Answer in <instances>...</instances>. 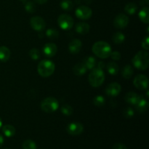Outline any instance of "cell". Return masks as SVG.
<instances>
[{
    "label": "cell",
    "mask_w": 149,
    "mask_h": 149,
    "mask_svg": "<svg viewBox=\"0 0 149 149\" xmlns=\"http://www.w3.org/2000/svg\"><path fill=\"white\" fill-rule=\"evenodd\" d=\"M58 51V47L54 43H47L44 46L43 53L47 58H52Z\"/></svg>",
    "instance_id": "4fadbf2b"
},
{
    "label": "cell",
    "mask_w": 149,
    "mask_h": 149,
    "mask_svg": "<svg viewBox=\"0 0 149 149\" xmlns=\"http://www.w3.org/2000/svg\"><path fill=\"white\" fill-rule=\"evenodd\" d=\"M112 149H128L127 147L124 144L120 143H115L113 146V148Z\"/></svg>",
    "instance_id": "8d00e7d4"
},
{
    "label": "cell",
    "mask_w": 149,
    "mask_h": 149,
    "mask_svg": "<svg viewBox=\"0 0 149 149\" xmlns=\"http://www.w3.org/2000/svg\"><path fill=\"white\" fill-rule=\"evenodd\" d=\"M122 87L119 84L116 82H113L109 84L106 89V93L110 97H115L118 95L121 92Z\"/></svg>",
    "instance_id": "7c38bea8"
},
{
    "label": "cell",
    "mask_w": 149,
    "mask_h": 149,
    "mask_svg": "<svg viewBox=\"0 0 149 149\" xmlns=\"http://www.w3.org/2000/svg\"><path fill=\"white\" fill-rule=\"evenodd\" d=\"M3 143H4V138H3L2 135L0 134V147H1Z\"/></svg>",
    "instance_id": "ab89813d"
},
{
    "label": "cell",
    "mask_w": 149,
    "mask_h": 149,
    "mask_svg": "<svg viewBox=\"0 0 149 149\" xmlns=\"http://www.w3.org/2000/svg\"><path fill=\"white\" fill-rule=\"evenodd\" d=\"M25 10H26V12L29 13H33L35 11H36V4H34V2L33 1H27V2L25 4Z\"/></svg>",
    "instance_id": "1f68e13d"
},
{
    "label": "cell",
    "mask_w": 149,
    "mask_h": 149,
    "mask_svg": "<svg viewBox=\"0 0 149 149\" xmlns=\"http://www.w3.org/2000/svg\"><path fill=\"white\" fill-rule=\"evenodd\" d=\"M107 71L111 75H116L119 73V68L114 62H109L107 65Z\"/></svg>",
    "instance_id": "cb8c5ba5"
},
{
    "label": "cell",
    "mask_w": 149,
    "mask_h": 149,
    "mask_svg": "<svg viewBox=\"0 0 149 149\" xmlns=\"http://www.w3.org/2000/svg\"><path fill=\"white\" fill-rule=\"evenodd\" d=\"M46 35L51 39H57L59 36V32L55 29H49L47 30Z\"/></svg>",
    "instance_id": "83f0119b"
},
{
    "label": "cell",
    "mask_w": 149,
    "mask_h": 149,
    "mask_svg": "<svg viewBox=\"0 0 149 149\" xmlns=\"http://www.w3.org/2000/svg\"><path fill=\"white\" fill-rule=\"evenodd\" d=\"M133 69H132V67L130 65H127L122 68V75L124 78L127 79H129L133 75Z\"/></svg>",
    "instance_id": "7402d4cb"
},
{
    "label": "cell",
    "mask_w": 149,
    "mask_h": 149,
    "mask_svg": "<svg viewBox=\"0 0 149 149\" xmlns=\"http://www.w3.org/2000/svg\"><path fill=\"white\" fill-rule=\"evenodd\" d=\"M10 50L7 47H0V61L1 62H6L10 59Z\"/></svg>",
    "instance_id": "d6986e66"
},
{
    "label": "cell",
    "mask_w": 149,
    "mask_h": 149,
    "mask_svg": "<svg viewBox=\"0 0 149 149\" xmlns=\"http://www.w3.org/2000/svg\"><path fill=\"white\" fill-rule=\"evenodd\" d=\"M82 43L81 41L78 39H74L70 42L68 45V49L70 52L72 54H77L81 50Z\"/></svg>",
    "instance_id": "5bb4252c"
},
{
    "label": "cell",
    "mask_w": 149,
    "mask_h": 149,
    "mask_svg": "<svg viewBox=\"0 0 149 149\" xmlns=\"http://www.w3.org/2000/svg\"><path fill=\"white\" fill-rule=\"evenodd\" d=\"M55 65L52 61L49 60H43L37 66V71L39 75L42 77H48L55 71Z\"/></svg>",
    "instance_id": "3957f363"
},
{
    "label": "cell",
    "mask_w": 149,
    "mask_h": 149,
    "mask_svg": "<svg viewBox=\"0 0 149 149\" xmlns=\"http://www.w3.org/2000/svg\"><path fill=\"white\" fill-rule=\"evenodd\" d=\"M92 50L97 57L106 59L110 56L111 52V47L107 42L100 41V42H95L93 45Z\"/></svg>",
    "instance_id": "6da1fadb"
},
{
    "label": "cell",
    "mask_w": 149,
    "mask_h": 149,
    "mask_svg": "<svg viewBox=\"0 0 149 149\" xmlns=\"http://www.w3.org/2000/svg\"><path fill=\"white\" fill-rule=\"evenodd\" d=\"M105 66H106V65H105V63L103 62H102V61H100V62L97 63V68H100V69L103 70V68H105Z\"/></svg>",
    "instance_id": "74e56055"
},
{
    "label": "cell",
    "mask_w": 149,
    "mask_h": 149,
    "mask_svg": "<svg viewBox=\"0 0 149 149\" xmlns=\"http://www.w3.org/2000/svg\"><path fill=\"white\" fill-rule=\"evenodd\" d=\"M61 111L63 114H64L65 116H71L73 113V108L68 104L63 105Z\"/></svg>",
    "instance_id": "4dcf8cb0"
},
{
    "label": "cell",
    "mask_w": 149,
    "mask_h": 149,
    "mask_svg": "<svg viewBox=\"0 0 149 149\" xmlns=\"http://www.w3.org/2000/svg\"><path fill=\"white\" fill-rule=\"evenodd\" d=\"M2 132L6 137L11 138L15 134V128L10 125H6L2 127Z\"/></svg>",
    "instance_id": "44dd1931"
},
{
    "label": "cell",
    "mask_w": 149,
    "mask_h": 149,
    "mask_svg": "<svg viewBox=\"0 0 149 149\" xmlns=\"http://www.w3.org/2000/svg\"><path fill=\"white\" fill-rule=\"evenodd\" d=\"M139 97L140 95H138L137 93H134V92H129L125 95V100L129 104L135 106L137 102L138 101V100H139Z\"/></svg>",
    "instance_id": "2e32d148"
},
{
    "label": "cell",
    "mask_w": 149,
    "mask_h": 149,
    "mask_svg": "<svg viewBox=\"0 0 149 149\" xmlns=\"http://www.w3.org/2000/svg\"><path fill=\"white\" fill-rule=\"evenodd\" d=\"M1 127H2V122H1V118H0V128H1Z\"/></svg>",
    "instance_id": "60d3db41"
},
{
    "label": "cell",
    "mask_w": 149,
    "mask_h": 149,
    "mask_svg": "<svg viewBox=\"0 0 149 149\" xmlns=\"http://www.w3.org/2000/svg\"><path fill=\"white\" fill-rule=\"evenodd\" d=\"M93 103L96 106H103L106 103V99L102 95H97L93 99Z\"/></svg>",
    "instance_id": "f546056e"
},
{
    "label": "cell",
    "mask_w": 149,
    "mask_h": 149,
    "mask_svg": "<svg viewBox=\"0 0 149 149\" xmlns=\"http://www.w3.org/2000/svg\"><path fill=\"white\" fill-rule=\"evenodd\" d=\"M89 82L93 87H98L101 85L105 80V74L102 69L93 68L88 77Z\"/></svg>",
    "instance_id": "277c9868"
},
{
    "label": "cell",
    "mask_w": 149,
    "mask_h": 149,
    "mask_svg": "<svg viewBox=\"0 0 149 149\" xmlns=\"http://www.w3.org/2000/svg\"><path fill=\"white\" fill-rule=\"evenodd\" d=\"M132 64L139 70H146L149 65V54L146 50L139 51L132 60Z\"/></svg>",
    "instance_id": "7a4b0ae2"
},
{
    "label": "cell",
    "mask_w": 149,
    "mask_h": 149,
    "mask_svg": "<svg viewBox=\"0 0 149 149\" xmlns=\"http://www.w3.org/2000/svg\"><path fill=\"white\" fill-rule=\"evenodd\" d=\"M125 36L122 33V32H116L112 36V39L113 42L116 45H119V44L122 43L125 41Z\"/></svg>",
    "instance_id": "4316f807"
},
{
    "label": "cell",
    "mask_w": 149,
    "mask_h": 149,
    "mask_svg": "<svg viewBox=\"0 0 149 149\" xmlns=\"http://www.w3.org/2000/svg\"><path fill=\"white\" fill-rule=\"evenodd\" d=\"M75 14L78 18L81 19V20H87L91 17L93 11H92V9L87 6L81 5L76 10Z\"/></svg>",
    "instance_id": "52a82bcc"
},
{
    "label": "cell",
    "mask_w": 149,
    "mask_h": 149,
    "mask_svg": "<svg viewBox=\"0 0 149 149\" xmlns=\"http://www.w3.org/2000/svg\"><path fill=\"white\" fill-rule=\"evenodd\" d=\"M87 68L83 63H78L73 68L74 74L77 76H83L87 72Z\"/></svg>",
    "instance_id": "ac0fdd59"
},
{
    "label": "cell",
    "mask_w": 149,
    "mask_h": 149,
    "mask_svg": "<svg viewBox=\"0 0 149 149\" xmlns=\"http://www.w3.org/2000/svg\"><path fill=\"white\" fill-rule=\"evenodd\" d=\"M59 107L58 100L53 97H48L44 99L41 103V109L46 113H52Z\"/></svg>",
    "instance_id": "5b68a950"
},
{
    "label": "cell",
    "mask_w": 149,
    "mask_h": 149,
    "mask_svg": "<svg viewBox=\"0 0 149 149\" xmlns=\"http://www.w3.org/2000/svg\"><path fill=\"white\" fill-rule=\"evenodd\" d=\"M4 149H10V148H4Z\"/></svg>",
    "instance_id": "ee69618b"
},
{
    "label": "cell",
    "mask_w": 149,
    "mask_h": 149,
    "mask_svg": "<svg viewBox=\"0 0 149 149\" xmlns=\"http://www.w3.org/2000/svg\"><path fill=\"white\" fill-rule=\"evenodd\" d=\"M84 64L87 69L93 70L96 65V59L93 56H88L84 59Z\"/></svg>",
    "instance_id": "603a6c76"
},
{
    "label": "cell",
    "mask_w": 149,
    "mask_h": 149,
    "mask_svg": "<svg viewBox=\"0 0 149 149\" xmlns=\"http://www.w3.org/2000/svg\"><path fill=\"white\" fill-rule=\"evenodd\" d=\"M133 84L136 88L143 90L148 88V79L146 76L143 74H139L136 76L134 79Z\"/></svg>",
    "instance_id": "ba28073f"
},
{
    "label": "cell",
    "mask_w": 149,
    "mask_h": 149,
    "mask_svg": "<svg viewBox=\"0 0 149 149\" xmlns=\"http://www.w3.org/2000/svg\"><path fill=\"white\" fill-rule=\"evenodd\" d=\"M31 26L32 29H34L35 31H40L45 29V26H46V23H45V20L42 17H39V16H34L31 18L30 20Z\"/></svg>",
    "instance_id": "30bf717a"
},
{
    "label": "cell",
    "mask_w": 149,
    "mask_h": 149,
    "mask_svg": "<svg viewBox=\"0 0 149 149\" xmlns=\"http://www.w3.org/2000/svg\"><path fill=\"white\" fill-rule=\"evenodd\" d=\"M90 31V25L84 22L77 23L76 26V31L81 35L87 34Z\"/></svg>",
    "instance_id": "e0dca14e"
},
{
    "label": "cell",
    "mask_w": 149,
    "mask_h": 149,
    "mask_svg": "<svg viewBox=\"0 0 149 149\" xmlns=\"http://www.w3.org/2000/svg\"><path fill=\"white\" fill-rule=\"evenodd\" d=\"M33 1L39 4H43L45 3H46L48 0H33Z\"/></svg>",
    "instance_id": "f35d334b"
},
{
    "label": "cell",
    "mask_w": 149,
    "mask_h": 149,
    "mask_svg": "<svg viewBox=\"0 0 149 149\" xmlns=\"http://www.w3.org/2000/svg\"><path fill=\"white\" fill-rule=\"evenodd\" d=\"M137 10H138V6L135 3H128L125 5V11L129 15H133L136 13Z\"/></svg>",
    "instance_id": "484cf974"
},
{
    "label": "cell",
    "mask_w": 149,
    "mask_h": 149,
    "mask_svg": "<svg viewBox=\"0 0 149 149\" xmlns=\"http://www.w3.org/2000/svg\"><path fill=\"white\" fill-rule=\"evenodd\" d=\"M134 111L132 108L130 107H128L125 109L123 111V114L125 116V117L126 118H131L134 116Z\"/></svg>",
    "instance_id": "836d02e7"
},
{
    "label": "cell",
    "mask_w": 149,
    "mask_h": 149,
    "mask_svg": "<svg viewBox=\"0 0 149 149\" xmlns=\"http://www.w3.org/2000/svg\"><path fill=\"white\" fill-rule=\"evenodd\" d=\"M58 23L63 30H70L74 26V19L68 14H62L58 17Z\"/></svg>",
    "instance_id": "8992f818"
},
{
    "label": "cell",
    "mask_w": 149,
    "mask_h": 149,
    "mask_svg": "<svg viewBox=\"0 0 149 149\" xmlns=\"http://www.w3.org/2000/svg\"><path fill=\"white\" fill-rule=\"evenodd\" d=\"M145 1L147 3V4H148L149 3V0H145Z\"/></svg>",
    "instance_id": "b9f144b4"
},
{
    "label": "cell",
    "mask_w": 149,
    "mask_h": 149,
    "mask_svg": "<svg viewBox=\"0 0 149 149\" xmlns=\"http://www.w3.org/2000/svg\"><path fill=\"white\" fill-rule=\"evenodd\" d=\"M135 109H137V111L138 112H140V113H143V112L146 111L147 109H148V103L142 96H140L139 100L137 102L136 104L135 105Z\"/></svg>",
    "instance_id": "9a60e30c"
},
{
    "label": "cell",
    "mask_w": 149,
    "mask_h": 149,
    "mask_svg": "<svg viewBox=\"0 0 149 149\" xmlns=\"http://www.w3.org/2000/svg\"><path fill=\"white\" fill-rule=\"evenodd\" d=\"M66 130L68 134L71 135H79L82 133L84 127L79 122H72L67 126Z\"/></svg>",
    "instance_id": "8fae6325"
},
{
    "label": "cell",
    "mask_w": 149,
    "mask_h": 149,
    "mask_svg": "<svg viewBox=\"0 0 149 149\" xmlns=\"http://www.w3.org/2000/svg\"><path fill=\"white\" fill-rule=\"evenodd\" d=\"M139 18L143 23L148 24L149 23V8L148 7H145L139 12Z\"/></svg>",
    "instance_id": "ffe728a7"
},
{
    "label": "cell",
    "mask_w": 149,
    "mask_h": 149,
    "mask_svg": "<svg viewBox=\"0 0 149 149\" xmlns=\"http://www.w3.org/2000/svg\"><path fill=\"white\" fill-rule=\"evenodd\" d=\"M20 1H26V0H20Z\"/></svg>",
    "instance_id": "7bdbcfd3"
},
{
    "label": "cell",
    "mask_w": 149,
    "mask_h": 149,
    "mask_svg": "<svg viewBox=\"0 0 149 149\" xmlns=\"http://www.w3.org/2000/svg\"><path fill=\"white\" fill-rule=\"evenodd\" d=\"M29 54L30 58L31 59L34 60V61H36V60L40 58V52H39V49H36V48H33V49H30Z\"/></svg>",
    "instance_id": "d6a6232c"
},
{
    "label": "cell",
    "mask_w": 149,
    "mask_h": 149,
    "mask_svg": "<svg viewBox=\"0 0 149 149\" xmlns=\"http://www.w3.org/2000/svg\"><path fill=\"white\" fill-rule=\"evenodd\" d=\"M128 23H129V17L123 13L117 15L113 20V26L116 29H125Z\"/></svg>",
    "instance_id": "9c48e42d"
},
{
    "label": "cell",
    "mask_w": 149,
    "mask_h": 149,
    "mask_svg": "<svg viewBox=\"0 0 149 149\" xmlns=\"http://www.w3.org/2000/svg\"><path fill=\"white\" fill-rule=\"evenodd\" d=\"M60 5L64 11H71L74 8V3L71 0H62Z\"/></svg>",
    "instance_id": "d4e9b609"
},
{
    "label": "cell",
    "mask_w": 149,
    "mask_h": 149,
    "mask_svg": "<svg viewBox=\"0 0 149 149\" xmlns=\"http://www.w3.org/2000/svg\"><path fill=\"white\" fill-rule=\"evenodd\" d=\"M23 149H37L36 143L34 141L31 140H26L23 143L22 145Z\"/></svg>",
    "instance_id": "f1b7e54d"
},
{
    "label": "cell",
    "mask_w": 149,
    "mask_h": 149,
    "mask_svg": "<svg viewBox=\"0 0 149 149\" xmlns=\"http://www.w3.org/2000/svg\"><path fill=\"white\" fill-rule=\"evenodd\" d=\"M141 46L145 50L148 51L149 49V37L146 36L143 40L142 41V43H141Z\"/></svg>",
    "instance_id": "e575fe53"
},
{
    "label": "cell",
    "mask_w": 149,
    "mask_h": 149,
    "mask_svg": "<svg viewBox=\"0 0 149 149\" xmlns=\"http://www.w3.org/2000/svg\"><path fill=\"white\" fill-rule=\"evenodd\" d=\"M110 56L114 61H119L121 58V53L119 52H118V51H114V52H111Z\"/></svg>",
    "instance_id": "d590c367"
}]
</instances>
